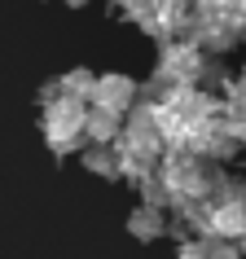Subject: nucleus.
I'll use <instances>...</instances> for the list:
<instances>
[{
    "instance_id": "obj_1",
    "label": "nucleus",
    "mask_w": 246,
    "mask_h": 259,
    "mask_svg": "<svg viewBox=\"0 0 246 259\" xmlns=\"http://www.w3.org/2000/svg\"><path fill=\"white\" fill-rule=\"evenodd\" d=\"M44 106V141L53 154H75L84 145V114L88 106L84 101H70V97H40Z\"/></svg>"
},
{
    "instance_id": "obj_2",
    "label": "nucleus",
    "mask_w": 246,
    "mask_h": 259,
    "mask_svg": "<svg viewBox=\"0 0 246 259\" xmlns=\"http://www.w3.org/2000/svg\"><path fill=\"white\" fill-rule=\"evenodd\" d=\"M137 101H141L137 79H128V75H93L88 106H101V110H110V114H128Z\"/></svg>"
},
{
    "instance_id": "obj_3",
    "label": "nucleus",
    "mask_w": 246,
    "mask_h": 259,
    "mask_svg": "<svg viewBox=\"0 0 246 259\" xmlns=\"http://www.w3.org/2000/svg\"><path fill=\"white\" fill-rule=\"evenodd\" d=\"M176 259H242V246L224 242V237H207L202 233V237H185Z\"/></svg>"
},
{
    "instance_id": "obj_4",
    "label": "nucleus",
    "mask_w": 246,
    "mask_h": 259,
    "mask_svg": "<svg viewBox=\"0 0 246 259\" xmlns=\"http://www.w3.org/2000/svg\"><path fill=\"white\" fill-rule=\"evenodd\" d=\"M128 233H132L137 242H154V237H163V233H167V215H163V206L141 202L137 211L128 215Z\"/></svg>"
},
{
    "instance_id": "obj_5",
    "label": "nucleus",
    "mask_w": 246,
    "mask_h": 259,
    "mask_svg": "<svg viewBox=\"0 0 246 259\" xmlns=\"http://www.w3.org/2000/svg\"><path fill=\"white\" fill-rule=\"evenodd\" d=\"M119 127H123V114H110L101 106H88V114H84V137L97 141V145L119 141Z\"/></svg>"
},
{
    "instance_id": "obj_6",
    "label": "nucleus",
    "mask_w": 246,
    "mask_h": 259,
    "mask_svg": "<svg viewBox=\"0 0 246 259\" xmlns=\"http://www.w3.org/2000/svg\"><path fill=\"white\" fill-rule=\"evenodd\" d=\"M84 167H88L93 176L119 180V145H114V141H110V145H97V141H88V150H84Z\"/></svg>"
},
{
    "instance_id": "obj_7",
    "label": "nucleus",
    "mask_w": 246,
    "mask_h": 259,
    "mask_svg": "<svg viewBox=\"0 0 246 259\" xmlns=\"http://www.w3.org/2000/svg\"><path fill=\"white\" fill-rule=\"evenodd\" d=\"M237 246H242V250H246V224H242V237H237Z\"/></svg>"
}]
</instances>
